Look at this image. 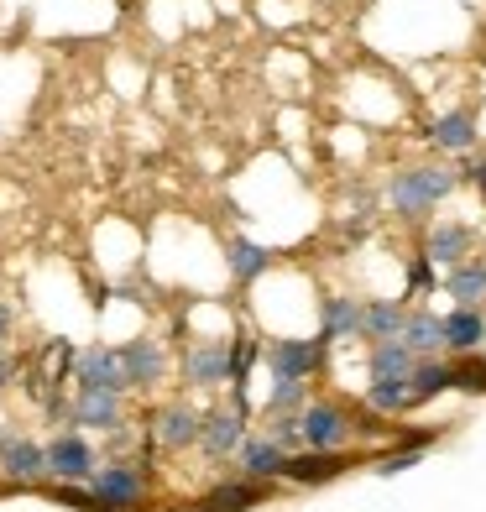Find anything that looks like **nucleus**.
Returning <instances> with one entry per match:
<instances>
[{
	"mask_svg": "<svg viewBox=\"0 0 486 512\" xmlns=\"http://www.w3.org/2000/svg\"><path fill=\"white\" fill-rule=\"evenodd\" d=\"M439 392H455V361H445V356H419V371H413V408L434 403Z\"/></svg>",
	"mask_w": 486,
	"mask_h": 512,
	"instance_id": "23",
	"label": "nucleus"
},
{
	"mask_svg": "<svg viewBox=\"0 0 486 512\" xmlns=\"http://www.w3.org/2000/svg\"><path fill=\"white\" fill-rule=\"evenodd\" d=\"M89 492H95L100 512H131L136 502L147 497V471L136 460H110V465H100V471H95Z\"/></svg>",
	"mask_w": 486,
	"mask_h": 512,
	"instance_id": "3",
	"label": "nucleus"
},
{
	"mask_svg": "<svg viewBox=\"0 0 486 512\" xmlns=\"http://www.w3.org/2000/svg\"><path fill=\"white\" fill-rule=\"evenodd\" d=\"M486 351V309H450L445 314V356H481Z\"/></svg>",
	"mask_w": 486,
	"mask_h": 512,
	"instance_id": "17",
	"label": "nucleus"
},
{
	"mask_svg": "<svg viewBox=\"0 0 486 512\" xmlns=\"http://www.w3.org/2000/svg\"><path fill=\"white\" fill-rule=\"evenodd\" d=\"M199 434H204V413L194 403H168L152 418V439L162 450H194Z\"/></svg>",
	"mask_w": 486,
	"mask_h": 512,
	"instance_id": "12",
	"label": "nucleus"
},
{
	"mask_svg": "<svg viewBox=\"0 0 486 512\" xmlns=\"http://www.w3.org/2000/svg\"><path fill=\"white\" fill-rule=\"evenodd\" d=\"M11 377H16V361H11V356H6V351H0V387H6V382H11Z\"/></svg>",
	"mask_w": 486,
	"mask_h": 512,
	"instance_id": "33",
	"label": "nucleus"
},
{
	"mask_svg": "<svg viewBox=\"0 0 486 512\" xmlns=\"http://www.w3.org/2000/svg\"><path fill=\"white\" fill-rule=\"evenodd\" d=\"M6 340H11V304H0V351H6Z\"/></svg>",
	"mask_w": 486,
	"mask_h": 512,
	"instance_id": "32",
	"label": "nucleus"
},
{
	"mask_svg": "<svg viewBox=\"0 0 486 512\" xmlns=\"http://www.w3.org/2000/svg\"><path fill=\"white\" fill-rule=\"evenodd\" d=\"M408 304L403 298H366V340H403Z\"/></svg>",
	"mask_w": 486,
	"mask_h": 512,
	"instance_id": "24",
	"label": "nucleus"
},
{
	"mask_svg": "<svg viewBox=\"0 0 486 512\" xmlns=\"http://www.w3.org/2000/svg\"><path fill=\"white\" fill-rule=\"evenodd\" d=\"M225 267H230V277H236V288H251L257 277L272 272V251L257 246V241H246V236H230L225 241Z\"/></svg>",
	"mask_w": 486,
	"mask_h": 512,
	"instance_id": "21",
	"label": "nucleus"
},
{
	"mask_svg": "<svg viewBox=\"0 0 486 512\" xmlns=\"http://www.w3.org/2000/svg\"><path fill=\"white\" fill-rule=\"evenodd\" d=\"M267 502V481H246V476H236V481H220L215 492H204V512H251V507H262Z\"/></svg>",
	"mask_w": 486,
	"mask_h": 512,
	"instance_id": "22",
	"label": "nucleus"
},
{
	"mask_svg": "<svg viewBox=\"0 0 486 512\" xmlns=\"http://www.w3.org/2000/svg\"><path fill=\"white\" fill-rule=\"evenodd\" d=\"M79 429H100V434H115L126 424V408H121V392H100V387H79L74 408H68Z\"/></svg>",
	"mask_w": 486,
	"mask_h": 512,
	"instance_id": "14",
	"label": "nucleus"
},
{
	"mask_svg": "<svg viewBox=\"0 0 486 512\" xmlns=\"http://www.w3.org/2000/svg\"><path fill=\"white\" fill-rule=\"evenodd\" d=\"M121 366H126L131 387H157L162 377H168V356H162L157 340H126L121 345Z\"/></svg>",
	"mask_w": 486,
	"mask_h": 512,
	"instance_id": "18",
	"label": "nucleus"
},
{
	"mask_svg": "<svg viewBox=\"0 0 486 512\" xmlns=\"http://www.w3.org/2000/svg\"><path fill=\"white\" fill-rule=\"evenodd\" d=\"M455 189H460V173L450 168V162H429V168H403V173H392L387 204H392V215H398V220L419 225V220H429Z\"/></svg>",
	"mask_w": 486,
	"mask_h": 512,
	"instance_id": "1",
	"label": "nucleus"
},
{
	"mask_svg": "<svg viewBox=\"0 0 486 512\" xmlns=\"http://www.w3.org/2000/svg\"><path fill=\"white\" fill-rule=\"evenodd\" d=\"M366 371H372V382H413L419 351H413L408 340H377L372 351H366Z\"/></svg>",
	"mask_w": 486,
	"mask_h": 512,
	"instance_id": "16",
	"label": "nucleus"
},
{
	"mask_svg": "<svg viewBox=\"0 0 486 512\" xmlns=\"http://www.w3.org/2000/svg\"><path fill=\"white\" fill-rule=\"evenodd\" d=\"M455 392H486V361L481 356H455Z\"/></svg>",
	"mask_w": 486,
	"mask_h": 512,
	"instance_id": "29",
	"label": "nucleus"
},
{
	"mask_svg": "<svg viewBox=\"0 0 486 512\" xmlns=\"http://www.w3.org/2000/svg\"><path fill=\"white\" fill-rule=\"evenodd\" d=\"M298 429H304V450H351V413L335 398H309V408L298 413Z\"/></svg>",
	"mask_w": 486,
	"mask_h": 512,
	"instance_id": "2",
	"label": "nucleus"
},
{
	"mask_svg": "<svg viewBox=\"0 0 486 512\" xmlns=\"http://www.w3.org/2000/svg\"><path fill=\"white\" fill-rule=\"evenodd\" d=\"M408 293L413 298H429L434 293V262L419 251V256H408Z\"/></svg>",
	"mask_w": 486,
	"mask_h": 512,
	"instance_id": "30",
	"label": "nucleus"
},
{
	"mask_svg": "<svg viewBox=\"0 0 486 512\" xmlns=\"http://www.w3.org/2000/svg\"><path fill=\"white\" fill-rule=\"evenodd\" d=\"M74 382L79 387H100V392H126V366H121V345H89L74 356Z\"/></svg>",
	"mask_w": 486,
	"mask_h": 512,
	"instance_id": "9",
	"label": "nucleus"
},
{
	"mask_svg": "<svg viewBox=\"0 0 486 512\" xmlns=\"http://www.w3.org/2000/svg\"><path fill=\"white\" fill-rule=\"evenodd\" d=\"M246 445V408H215L204 413V434H199V450L210 460H230Z\"/></svg>",
	"mask_w": 486,
	"mask_h": 512,
	"instance_id": "13",
	"label": "nucleus"
},
{
	"mask_svg": "<svg viewBox=\"0 0 486 512\" xmlns=\"http://www.w3.org/2000/svg\"><path fill=\"white\" fill-rule=\"evenodd\" d=\"M0 471H6V481L16 486H37L48 481V445H37V439H6V450H0Z\"/></svg>",
	"mask_w": 486,
	"mask_h": 512,
	"instance_id": "15",
	"label": "nucleus"
},
{
	"mask_svg": "<svg viewBox=\"0 0 486 512\" xmlns=\"http://www.w3.org/2000/svg\"><path fill=\"white\" fill-rule=\"evenodd\" d=\"M340 340H366V298H351V293L319 298V345L330 351Z\"/></svg>",
	"mask_w": 486,
	"mask_h": 512,
	"instance_id": "6",
	"label": "nucleus"
},
{
	"mask_svg": "<svg viewBox=\"0 0 486 512\" xmlns=\"http://www.w3.org/2000/svg\"><path fill=\"white\" fill-rule=\"evenodd\" d=\"M424 256H429L439 272L471 262V256H476V230L466 220H434L429 236H424Z\"/></svg>",
	"mask_w": 486,
	"mask_h": 512,
	"instance_id": "7",
	"label": "nucleus"
},
{
	"mask_svg": "<svg viewBox=\"0 0 486 512\" xmlns=\"http://www.w3.org/2000/svg\"><path fill=\"white\" fill-rule=\"evenodd\" d=\"M53 497L68 502V507H79V512H100V502H95V492H89V486H53Z\"/></svg>",
	"mask_w": 486,
	"mask_h": 512,
	"instance_id": "31",
	"label": "nucleus"
},
{
	"mask_svg": "<svg viewBox=\"0 0 486 512\" xmlns=\"http://www.w3.org/2000/svg\"><path fill=\"white\" fill-rule=\"evenodd\" d=\"M439 288H445V298H455L460 309H486V256H471V262L450 267L439 277Z\"/></svg>",
	"mask_w": 486,
	"mask_h": 512,
	"instance_id": "19",
	"label": "nucleus"
},
{
	"mask_svg": "<svg viewBox=\"0 0 486 512\" xmlns=\"http://www.w3.org/2000/svg\"><path fill=\"white\" fill-rule=\"evenodd\" d=\"M262 356H267V371H272V377L309 382V377H319V371H324V345H319V335H314V340L277 335V340H267Z\"/></svg>",
	"mask_w": 486,
	"mask_h": 512,
	"instance_id": "5",
	"label": "nucleus"
},
{
	"mask_svg": "<svg viewBox=\"0 0 486 512\" xmlns=\"http://www.w3.org/2000/svg\"><path fill=\"white\" fill-rule=\"evenodd\" d=\"M309 382H293V377H272V392H267V418L277 413H304L309 408Z\"/></svg>",
	"mask_w": 486,
	"mask_h": 512,
	"instance_id": "27",
	"label": "nucleus"
},
{
	"mask_svg": "<svg viewBox=\"0 0 486 512\" xmlns=\"http://www.w3.org/2000/svg\"><path fill=\"white\" fill-rule=\"evenodd\" d=\"M100 471V460H95V445L79 434V429H63L58 439H48V476L58 486H89Z\"/></svg>",
	"mask_w": 486,
	"mask_h": 512,
	"instance_id": "4",
	"label": "nucleus"
},
{
	"mask_svg": "<svg viewBox=\"0 0 486 512\" xmlns=\"http://www.w3.org/2000/svg\"><path fill=\"white\" fill-rule=\"evenodd\" d=\"M476 136H481V131H476V110L460 105V110L439 115L434 131H429V142L445 152V157H460V152H476Z\"/></svg>",
	"mask_w": 486,
	"mask_h": 512,
	"instance_id": "20",
	"label": "nucleus"
},
{
	"mask_svg": "<svg viewBox=\"0 0 486 512\" xmlns=\"http://www.w3.org/2000/svg\"><path fill=\"white\" fill-rule=\"evenodd\" d=\"M361 403L372 413H408L413 408V382H366Z\"/></svg>",
	"mask_w": 486,
	"mask_h": 512,
	"instance_id": "26",
	"label": "nucleus"
},
{
	"mask_svg": "<svg viewBox=\"0 0 486 512\" xmlns=\"http://www.w3.org/2000/svg\"><path fill=\"white\" fill-rule=\"evenodd\" d=\"M403 340H408L419 356H445V314H434V309H408Z\"/></svg>",
	"mask_w": 486,
	"mask_h": 512,
	"instance_id": "25",
	"label": "nucleus"
},
{
	"mask_svg": "<svg viewBox=\"0 0 486 512\" xmlns=\"http://www.w3.org/2000/svg\"><path fill=\"white\" fill-rule=\"evenodd\" d=\"M356 460H361L356 450H298V455H288L283 481H293V486H324V481L345 476Z\"/></svg>",
	"mask_w": 486,
	"mask_h": 512,
	"instance_id": "8",
	"label": "nucleus"
},
{
	"mask_svg": "<svg viewBox=\"0 0 486 512\" xmlns=\"http://www.w3.org/2000/svg\"><path fill=\"white\" fill-rule=\"evenodd\" d=\"M183 382L189 387H225L230 382V340H194L183 351Z\"/></svg>",
	"mask_w": 486,
	"mask_h": 512,
	"instance_id": "10",
	"label": "nucleus"
},
{
	"mask_svg": "<svg viewBox=\"0 0 486 512\" xmlns=\"http://www.w3.org/2000/svg\"><path fill=\"white\" fill-rule=\"evenodd\" d=\"M267 434H272L288 455L304 450V429H298V413H277V418H267Z\"/></svg>",
	"mask_w": 486,
	"mask_h": 512,
	"instance_id": "28",
	"label": "nucleus"
},
{
	"mask_svg": "<svg viewBox=\"0 0 486 512\" xmlns=\"http://www.w3.org/2000/svg\"><path fill=\"white\" fill-rule=\"evenodd\" d=\"M481 361H486V351H481Z\"/></svg>",
	"mask_w": 486,
	"mask_h": 512,
	"instance_id": "34",
	"label": "nucleus"
},
{
	"mask_svg": "<svg viewBox=\"0 0 486 512\" xmlns=\"http://www.w3.org/2000/svg\"><path fill=\"white\" fill-rule=\"evenodd\" d=\"M288 471V450L272 434H246V445L236 450V476L246 481H283Z\"/></svg>",
	"mask_w": 486,
	"mask_h": 512,
	"instance_id": "11",
	"label": "nucleus"
}]
</instances>
